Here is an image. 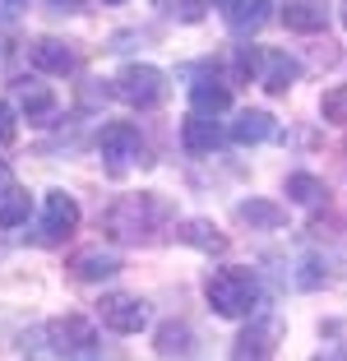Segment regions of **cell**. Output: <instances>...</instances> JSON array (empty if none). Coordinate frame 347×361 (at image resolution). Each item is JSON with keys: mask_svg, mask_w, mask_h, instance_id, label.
<instances>
[{"mask_svg": "<svg viewBox=\"0 0 347 361\" xmlns=\"http://www.w3.org/2000/svg\"><path fill=\"white\" fill-rule=\"evenodd\" d=\"M171 200H162V195H121V200L106 209V232L116 236V241H153V236L162 232V227L171 223Z\"/></svg>", "mask_w": 347, "mask_h": 361, "instance_id": "6da1fadb", "label": "cell"}, {"mask_svg": "<svg viewBox=\"0 0 347 361\" xmlns=\"http://www.w3.org/2000/svg\"><path fill=\"white\" fill-rule=\"evenodd\" d=\"M204 297H209V306L222 319L255 315V306H260V278H255V269H218L204 283Z\"/></svg>", "mask_w": 347, "mask_h": 361, "instance_id": "7a4b0ae2", "label": "cell"}, {"mask_svg": "<svg viewBox=\"0 0 347 361\" xmlns=\"http://www.w3.org/2000/svg\"><path fill=\"white\" fill-rule=\"evenodd\" d=\"M97 153L106 158V171H111V176H121V171H130V167H148V144H144V135H139V126H130V121L102 126Z\"/></svg>", "mask_w": 347, "mask_h": 361, "instance_id": "3957f363", "label": "cell"}, {"mask_svg": "<svg viewBox=\"0 0 347 361\" xmlns=\"http://www.w3.org/2000/svg\"><path fill=\"white\" fill-rule=\"evenodd\" d=\"M111 93L126 106L148 111V106H158L162 97H167V75H162L158 65H126V70L111 79Z\"/></svg>", "mask_w": 347, "mask_h": 361, "instance_id": "277c9868", "label": "cell"}, {"mask_svg": "<svg viewBox=\"0 0 347 361\" xmlns=\"http://www.w3.org/2000/svg\"><path fill=\"white\" fill-rule=\"evenodd\" d=\"M42 338L51 343V357H84V352H93L97 329H93V319H84V315H65V319L47 324Z\"/></svg>", "mask_w": 347, "mask_h": 361, "instance_id": "5b68a950", "label": "cell"}, {"mask_svg": "<svg viewBox=\"0 0 347 361\" xmlns=\"http://www.w3.org/2000/svg\"><path fill=\"white\" fill-rule=\"evenodd\" d=\"M74 227H79V204H74V195L47 190L42 195V227H37V241L42 245H61Z\"/></svg>", "mask_w": 347, "mask_h": 361, "instance_id": "8992f818", "label": "cell"}, {"mask_svg": "<svg viewBox=\"0 0 347 361\" xmlns=\"http://www.w3.org/2000/svg\"><path fill=\"white\" fill-rule=\"evenodd\" d=\"M97 315H102V324L111 334H139L148 329V306L139 297H102V306H97Z\"/></svg>", "mask_w": 347, "mask_h": 361, "instance_id": "52a82bcc", "label": "cell"}, {"mask_svg": "<svg viewBox=\"0 0 347 361\" xmlns=\"http://www.w3.org/2000/svg\"><path fill=\"white\" fill-rule=\"evenodd\" d=\"M28 65H32V70H42V75H61L65 79V75H74V65H79V61H74V51L61 42V37H37V42L28 47Z\"/></svg>", "mask_w": 347, "mask_h": 361, "instance_id": "ba28073f", "label": "cell"}, {"mask_svg": "<svg viewBox=\"0 0 347 361\" xmlns=\"http://www.w3.org/2000/svg\"><path fill=\"white\" fill-rule=\"evenodd\" d=\"M222 144V130L213 116H200V111H190L185 126H181V149L195 153V158H204V153H213Z\"/></svg>", "mask_w": 347, "mask_h": 361, "instance_id": "9c48e42d", "label": "cell"}, {"mask_svg": "<svg viewBox=\"0 0 347 361\" xmlns=\"http://www.w3.org/2000/svg\"><path fill=\"white\" fill-rule=\"evenodd\" d=\"M274 338H278V319H255L250 329L236 338L231 361H264L269 352H274Z\"/></svg>", "mask_w": 347, "mask_h": 361, "instance_id": "30bf717a", "label": "cell"}, {"mask_svg": "<svg viewBox=\"0 0 347 361\" xmlns=\"http://www.w3.org/2000/svg\"><path fill=\"white\" fill-rule=\"evenodd\" d=\"M190 106L200 111V116H222L231 106V88L222 84L218 75H200L195 84H190Z\"/></svg>", "mask_w": 347, "mask_h": 361, "instance_id": "8fae6325", "label": "cell"}, {"mask_svg": "<svg viewBox=\"0 0 347 361\" xmlns=\"http://www.w3.org/2000/svg\"><path fill=\"white\" fill-rule=\"evenodd\" d=\"M74 278L79 283H102V278H111L116 269H121V255L116 250H102V245H93V250H79V255L70 259Z\"/></svg>", "mask_w": 347, "mask_h": 361, "instance_id": "7c38bea8", "label": "cell"}, {"mask_svg": "<svg viewBox=\"0 0 347 361\" xmlns=\"http://www.w3.org/2000/svg\"><path fill=\"white\" fill-rule=\"evenodd\" d=\"M218 10L231 32H260L269 19V0H222Z\"/></svg>", "mask_w": 347, "mask_h": 361, "instance_id": "4fadbf2b", "label": "cell"}, {"mask_svg": "<svg viewBox=\"0 0 347 361\" xmlns=\"http://www.w3.org/2000/svg\"><path fill=\"white\" fill-rule=\"evenodd\" d=\"M296 79H301V61H296V56H287V51H264V75H260V84L269 88V93H287Z\"/></svg>", "mask_w": 347, "mask_h": 361, "instance_id": "5bb4252c", "label": "cell"}, {"mask_svg": "<svg viewBox=\"0 0 347 361\" xmlns=\"http://www.w3.org/2000/svg\"><path fill=\"white\" fill-rule=\"evenodd\" d=\"M231 144H241V149H250V144H264V139H274L278 135V126H274V116L269 111H241V116L231 121Z\"/></svg>", "mask_w": 347, "mask_h": 361, "instance_id": "9a60e30c", "label": "cell"}, {"mask_svg": "<svg viewBox=\"0 0 347 361\" xmlns=\"http://www.w3.org/2000/svg\"><path fill=\"white\" fill-rule=\"evenodd\" d=\"M283 23L292 32H319L329 23V5L324 0H287L283 5Z\"/></svg>", "mask_w": 347, "mask_h": 361, "instance_id": "2e32d148", "label": "cell"}, {"mask_svg": "<svg viewBox=\"0 0 347 361\" xmlns=\"http://www.w3.org/2000/svg\"><path fill=\"white\" fill-rule=\"evenodd\" d=\"M236 218H241V223H250V227L274 232V227L287 223V209H283V204H274V200H241V204H236Z\"/></svg>", "mask_w": 347, "mask_h": 361, "instance_id": "e0dca14e", "label": "cell"}, {"mask_svg": "<svg viewBox=\"0 0 347 361\" xmlns=\"http://www.w3.org/2000/svg\"><path fill=\"white\" fill-rule=\"evenodd\" d=\"M176 236H181L185 245H195V250H204V255H222V250H227V236H222L213 223H204V218H190V223H181Z\"/></svg>", "mask_w": 347, "mask_h": 361, "instance_id": "ac0fdd59", "label": "cell"}, {"mask_svg": "<svg viewBox=\"0 0 347 361\" xmlns=\"http://www.w3.org/2000/svg\"><path fill=\"white\" fill-rule=\"evenodd\" d=\"M19 106H23V116L32 121V126H47L56 111V97L47 84H19Z\"/></svg>", "mask_w": 347, "mask_h": 361, "instance_id": "d6986e66", "label": "cell"}, {"mask_svg": "<svg viewBox=\"0 0 347 361\" xmlns=\"http://www.w3.org/2000/svg\"><path fill=\"white\" fill-rule=\"evenodd\" d=\"M287 200L305 204V209H319V204L329 200V185L319 176H310V171H292V176H287Z\"/></svg>", "mask_w": 347, "mask_h": 361, "instance_id": "ffe728a7", "label": "cell"}, {"mask_svg": "<svg viewBox=\"0 0 347 361\" xmlns=\"http://www.w3.org/2000/svg\"><path fill=\"white\" fill-rule=\"evenodd\" d=\"M28 209H32V195L23 185H0V227H19L28 223Z\"/></svg>", "mask_w": 347, "mask_h": 361, "instance_id": "44dd1931", "label": "cell"}, {"mask_svg": "<svg viewBox=\"0 0 347 361\" xmlns=\"http://www.w3.org/2000/svg\"><path fill=\"white\" fill-rule=\"evenodd\" d=\"M158 352L162 357H185V352H195V329H190V324H162Z\"/></svg>", "mask_w": 347, "mask_h": 361, "instance_id": "7402d4cb", "label": "cell"}, {"mask_svg": "<svg viewBox=\"0 0 347 361\" xmlns=\"http://www.w3.org/2000/svg\"><path fill=\"white\" fill-rule=\"evenodd\" d=\"M153 10L176 19V23H200L209 14V0H153Z\"/></svg>", "mask_w": 347, "mask_h": 361, "instance_id": "603a6c76", "label": "cell"}, {"mask_svg": "<svg viewBox=\"0 0 347 361\" xmlns=\"http://www.w3.org/2000/svg\"><path fill=\"white\" fill-rule=\"evenodd\" d=\"M319 116L334 121V126H347V84L329 88V93L319 97Z\"/></svg>", "mask_w": 347, "mask_h": 361, "instance_id": "cb8c5ba5", "label": "cell"}, {"mask_svg": "<svg viewBox=\"0 0 347 361\" xmlns=\"http://www.w3.org/2000/svg\"><path fill=\"white\" fill-rule=\"evenodd\" d=\"M14 135H19V126H14V106L0 102V149H5V144H14Z\"/></svg>", "mask_w": 347, "mask_h": 361, "instance_id": "d4e9b609", "label": "cell"}, {"mask_svg": "<svg viewBox=\"0 0 347 361\" xmlns=\"http://www.w3.org/2000/svg\"><path fill=\"white\" fill-rule=\"evenodd\" d=\"M56 14H74V10H84V0H47Z\"/></svg>", "mask_w": 347, "mask_h": 361, "instance_id": "484cf974", "label": "cell"}, {"mask_svg": "<svg viewBox=\"0 0 347 361\" xmlns=\"http://www.w3.org/2000/svg\"><path fill=\"white\" fill-rule=\"evenodd\" d=\"M28 0H0V10H23Z\"/></svg>", "mask_w": 347, "mask_h": 361, "instance_id": "4316f807", "label": "cell"}, {"mask_svg": "<svg viewBox=\"0 0 347 361\" xmlns=\"http://www.w3.org/2000/svg\"><path fill=\"white\" fill-rule=\"evenodd\" d=\"M319 361H347V352H329V357H319Z\"/></svg>", "mask_w": 347, "mask_h": 361, "instance_id": "83f0119b", "label": "cell"}, {"mask_svg": "<svg viewBox=\"0 0 347 361\" xmlns=\"http://www.w3.org/2000/svg\"><path fill=\"white\" fill-rule=\"evenodd\" d=\"M0 185H10V167L5 162H0Z\"/></svg>", "mask_w": 347, "mask_h": 361, "instance_id": "f1b7e54d", "label": "cell"}, {"mask_svg": "<svg viewBox=\"0 0 347 361\" xmlns=\"http://www.w3.org/2000/svg\"><path fill=\"white\" fill-rule=\"evenodd\" d=\"M343 28H347V0H343Z\"/></svg>", "mask_w": 347, "mask_h": 361, "instance_id": "f546056e", "label": "cell"}, {"mask_svg": "<svg viewBox=\"0 0 347 361\" xmlns=\"http://www.w3.org/2000/svg\"><path fill=\"white\" fill-rule=\"evenodd\" d=\"M102 5H126V0H102Z\"/></svg>", "mask_w": 347, "mask_h": 361, "instance_id": "4dcf8cb0", "label": "cell"}]
</instances>
